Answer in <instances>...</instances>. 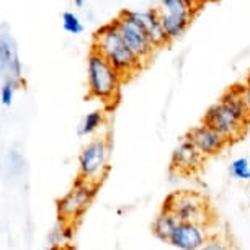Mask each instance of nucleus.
I'll return each mask as SVG.
<instances>
[{
	"mask_svg": "<svg viewBox=\"0 0 250 250\" xmlns=\"http://www.w3.org/2000/svg\"><path fill=\"white\" fill-rule=\"evenodd\" d=\"M134 17L138 18L141 25L144 26L146 33H147L150 43L154 44V48H162V46L168 44L167 35H165V30L160 23V18H159V13L157 10H144V12H133Z\"/></svg>",
	"mask_w": 250,
	"mask_h": 250,
	"instance_id": "12",
	"label": "nucleus"
},
{
	"mask_svg": "<svg viewBox=\"0 0 250 250\" xmlns=\"http://www.w3.org/2000/svg\"><path fill=\"white\" fill-rule=\"evenodd\" d=\"M185 2L191 7V10L196 13V12L200 10V8L206 3V0H185Z\"/></svg>",
	"mask_w": 250,
	"mask_h": 250,
	"instance_id": "20",
	"label": "nucleus"
},
{
	"mask_svg": "<svg viewBox=\"0 0 250 250\" xmlns=\"http://www.w3.org/2000/svg\"><path fill=\"white\" fill-rule=\"evenodd\" d=\"M187 139L205 155V157H211V155H218L230 144L224 136L216 133L214 129L208 128L201 123L200 126L188 131Z\"/></svg>",
	"mask_w": 250,
	"mask_h": 250,
	"instance_id": "11",
	"label": "nucleus"
},
{
	"mask_svg": "<svg viewBox=\"0 0 250 250\" xmlns=\"http://www.w3.org/2000/svg\"><path fill=\"white\" fill-rule=\"evenodd\" d=\"M205 159V155L185 138L173 150L170 168L173 172H177L178 175H191L203 167Z\"/></svg>",
	"mask_w": 250,
	"mask_h": 250,
	"instance_id": "10",
	"label": "nucleus"
},
{
	"mask_svg": "<svg viewBox=\"0 0 250 250\" xmlns=\"http://www.w3.org/2000/svg\"><path fill=\"white\" fill-rule=\"evenodd\" d=\"M200 250H239L234 240L229 237L228 232H216L211 235V239L203 245Z\"/></svg>",
	"mask_w": 250,
	"mask_h": 250,
	"instance_id": "14",
	"label": "nucleus"
},
{
	"mask_svg": "<svg viewBox=\"0 0 250 250\" xmlns=\"http://www.w3.org/2000/svg\"><path fill=\"white\" fill-rule=\"evenodd\" d=\"M88 93L106 105H115L120 95V87L125 79L121 74L103 58L102 54L92 51L87 59Z\"/></svg>",
	"mask_w": 250,
	"mask_h": 250,
	"instance_id": "3",
	"label": "nucleus"
},
{
	"mask_svg": "<svg viewBox=\"0 0 250 250\" xmlns=\"http://www.w3.org/2000/svg\"><path fill=\"white\" fill-rule=\"evenodd\" d=\"M249 77H250V74H249Z\"/></svg>",
	"mask_w": 250,
	"mask_h": 250,
	"instance_id": "24",
	"label": "nucleus"
},
{
	"mask_svg": "<svg viewBox=\"0 0 250 250\" xmlns=\"http://www.w3.org/2000/svg\"><path fill=\"white\" fill-rule=\"evenodd\" d=\"M62 26L69 35H80L83 31V25L80 18L72 12H65L62 15Z\"/></svg>",
	"mask_w": 250,
	"mask_h": 250,
	"instance_id": "17",
	"label": "nucleus"
},
{
	"mask_svg": "<svg viewBox=\"0 0 250 250\" xmlns=\"http://www.w3.org/2000/svg\"><path fill=\"white\" fill-rule=\"evenodd\" d=\"M97 185L88 183L85 180H80L74 183V187L58 201V214L59 221L67 226H74L75 221L80 219V216L87 211L97 193Z\"/></svg>",
	"mask_w": 250,
	"mask_h": 250,
	"instance_id": "6",
	"label": "nucleus"
},
{
	"mask_svg": "<svg viewBox=\"0 0 250 250\" xmlns=\"http://www.w3.org/2000/svg\"><path fill=\"white\" fill-rule=\"evenodd\" d=\"M113 23H115L116 30L120 31L121 38L131 48V51H133L144 64L147 62L150 59V56L154 54L155 48H154V44L150 43L144 26L141 25L138 18L134 17V13L131 10L121 12L120 17H116L115 20H113Z\"/></svg>",
	"mask_w": 250,
	"mask_h": 250,
	"instance_id": "7",
	"label": "nucleus"
},
{
	"mask_svg": "<svg viewBox=\"0 0 250 250\" xmlns=\"http://www.w3.org/2000/svg\"><path fill=\"white\" fill-rule=\"evenodd\" d=\"M74 2H75V5H77V7H82L83 3H85V0H74Z\"/></svg>",
	"mask_w": 250,
	"mask_h": 250,
	"instance_id": "22",
	"label": "nucleus"
},
{
	"mask_svg": "<svg viewBox=\"0 0 250 250\" xmlns=\"http://www.w3.org/2000/svg\"><path fill=\"white\" fill-rule=\"evenodd\" d=\"M178 224H180V221L177 219V216L162 208V209H160V213L155 216V219L152 223V234L159 240L168 244V240H170L172 234L175 232Z\"/></svg>",
	"mask_w": 250,
	"mask_h": 250,
	"instance_id": "13",
	"label": "nucleus"
},
{
	"mask_svg": "<svg viewBox=\"0 0 250 250\" xmlns=\"http://www.w3.org/2000/svg\"><path fill=\"white\" fill-rule=\"evenodd\" d=\"M102 125H103V111L97 110V111L87 113L79 126V136H88V134L95 133Z\"/></svg>",
	"mask_w": 250,
	"mask_h": 250,
	"instance_id": "15",
	"label": "nucleus"
},
{
	"mask_svg": "<svg viewBox=\"0 0 250 250\" xmlns=\"http://www.w3.org/2000/svg\"><path fill=\"white\" fill-rule=\"evenodd\" d=\"M213 226L206 223H180L168 244L178 250H200L216 232Z\"/></svg>",
	"mask_w": 250,
	"mask_h": 250,
	"instance_id": "9",
	"label": "nucleus"
},
{
	"mask_svg": "<svg viewBox=\"0 0 250 250\" xmlns=\"http://www.w3.org/2000/svg\"><path fill=\"white\" fill-rule=\"evenodd\" d=\"M249 206H250V196H249Z\"/></svg>",
	"mask_w": 250,
	"mask_h": 250,
	"instance_id": "23",
	"label": "nucleus"
},
{
	"mask_svg": "<svg viewBox=\"0 0 250 250\" xmlns=\"http://www.w3.org/2000/svg\"><path fill=\"white\" fill-rule=\"evenodd\" d=\"M15 88H17V82L13 79H10L8 82H5V85L0 90V100H2L3 106H10L13 102V95H15Z\"/></svg>",
	"mask_w": 250,
	"mask_h": 250,
	"instance_id": "18",
	"label": "nucleus"
},
{
	"mask_svg": "<svg viewBox=\"0 0 250 250\" xmlns=\"http://www.w3.org/2000/svg\"><path fill=\"white\" fill-rule=\"evenodd\" d=\"M164 209L177 216L180 223L216 224L214 211L205 195L198 191H173L164 201Z\"/></svg>",
	"mask_w": 250,
	"mask_h": 250,
	"instance_id": "4",
	"label": "nucleus"
},
{
	"mask_svg": "<svg viewBox=\"0 0 250 250\" xmlns=\"http://www.w3.org/2000/svg\"><path fill=\"white\" fill-rule=\"evenodd\" d=\"M157 13L168 41L178 40L195 17V12L185 0H160Z\"/></svg>",
	"mask_w": 250,
	"mask_h": 250,
	"instance_id": "8",
	"label": "nucleus"
},
{
	"mask_svg": "<svg viewBox=\"0 0 250 250\" xmlns=\"http://www.w3.org/2000/svg\"><path fill=\"white\" fill-rule=\"evenodd\" d=\"M51 250H72V249H70V245L65 244V245H62V247H53Z\"/></svg>",
	"mask_w": 250,
	"mask_h": 250,
	"instance_id": "21",
	"label": "nucleus"
},
{
	"mask_svg": "<svg viewBox=\"0 0 250 250\" xmlns=\"http://www.w3.org/2000/svg\"><path fill=\"white\" fill-rule=\"evenodd\" d=\"M230 177L240 182H250V160L247 157L234 159L229 165Z\"/></svg>",
	"mask_w": 250,
	"mask_h": 250,
	"instance_id": "16",
	"label": "nucleus"
},
{
	"mask_svg": "<svg viewBox=\"0 0 250 250\" xmlns=\"http://www.w3.org/2000/svg\"><path fill=\"white\" fill-rule=\"evenodd\" d=\"M92 51L102 54L121 74L123 79H128L131 75H134L144 65L143 61L125 43V40L121 38L120 31L116 30L113 21L95 31Z\"/></svg>",
	"mask_w": 250,
	"mask_h": 250,
	"instance_id": "2",
	"label": "nucleus"
},
{
	"mask_svg": "<svg viewBox=\"0 0 250 250\" xmlns=\"http://www.w3.org/2000/svg\"><path fill=\"white\" fill-rule=\"evenodd\" d=\"M242 97H244V105L247 108V113L250 116V77H247L245 83L242 85Z\"/></svg>",
	"mask_w": 250,
	"mask_h": 250,
	"instance_id": "19",
	"label": "nucleus"
},
{
	"mask_svg": "<svg viewBox=\"0 0 250 250\" xmlns=\"http://www.w3.org/2000/svg\"><path fill=\"white\" fill-rule=\"evenodd\" d=\"M110 143L106 138L90 141L79 155V178L93 185H100L108 173Z\"/></svg>",
	"mask_w": 250,
	"mask_h": 250,
	"instance_id": "5",
	"label": "nucleus"
},
{
	"mask_svg": "<svg viewBox=\"0 0 250 250\" xmlns=\"http://www.w3.org/2000/svg\"><path fill=\"white\" fill-rule=\"evenodd\" d=\"M249 123L250 116L244 105L242 85L230 87L203 118V125L224 136L229 143L242 138Z\"/></svg>",
	"mask_w": 250,
	"mask_h": 250,
	"instance_id": "1",
	"label": "nucleus"
}]
</instances>
